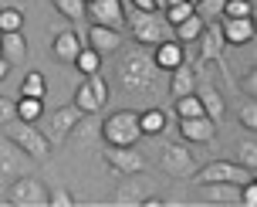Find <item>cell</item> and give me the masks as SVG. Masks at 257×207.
Segmentation results:
<instances>
[{
	"label": "cell",
	"mask_w": 257,
	"mask_h": 207,
	"mask_svg": "<svg viewBox=\"0 0 257 207\" xmlns=\"http://www.w3.org/2000/svg\"><path fill=\"white\" fill-rule=\"evenodd\" d=\"M156 75H159V68L153 65V54L146 51L142 44L136 48H128L122 54V61H118V85L125 92H142V95H156Z\"/></svg>",
	"instance_id": "obj_1"
},
{
	"label": "cell",
	"mask_w": 257,
	"mask_h": 207,
	"mask_svg": "<svg viewBox=\"0 0 257 207\" xmlns=\"http://www.w3.org/2000/svg\"><path fill=\"white\" fill-rule=\"evenodd\" d=\"M128 31H132L136 44H142V48L173 38V27L163 17V11H132L128 14Z\"/></svg>",
	"instance_id": "obj_2"
},
{
	"label": "cell",
	"mask_w": 257,
	"mask_h": 207,
	"mask_svg": "<svg viewBox=\"0 0 257 207\" xmlns=\"http://www.w3.org/2000/svg\"><path fill=\"white\" fill-rule=\"evenodd\" d=\"M102 140L105 146H136L142 140L139 129V112L136 109H118L102 122Z\"/></svg>",
	"instance_id": "obj_3"
},
{
	"label": "cell",
	"mask_w": 257,
	"mask_h": 207,
	"mask_svg": "<svg viewBox=\"0 0 257 207\" xmlns=\"http://www.w3.org/2000/svg\"><path fill=\"white\" fill-rule=\"evenodd\" d=\"M7 140L17 146V150H24L31 160H48L51 156V143L44 140V132L34 126V122H24V119H11L7 126Z\"/></svg>",
	"instance_id": "obj_4"
},
{
	"label": "cell",
	"mask_w": 257,
	"mask_h": 207,
	"mask_svg": "<svg viewBox=\"0 0 257 207\" xmlns=\"http://www.w3.org/2000/svg\"><path fill=\"white\" fill-rule=\"evenodd\" d=\"M254 177V170L240 167V163H227V160H213V163H206L193 173L190 180L196 183H247Z\"/></svg>",
	"instance_id": "obj_5"
},
{
	"label": "cell",
	"mask_w": 257,
	"mask_h": 207,
	"mask_svg": "<svg viewBox=\"0 0 257 207\" xmlns=\"http://www.w3.org/2000/svg\"><path fill=\"white\" fill-rule=\"evenodd\" d=\"M7 204H14V207H48V187H44L38 177L21 173V177L7 187Z\"/></svg>",
	"instance_id": "obj_6"
},
{
	"label": "cell",
	"mask_w": 257,
	"mask_h": 207,
	"mask_svg": "<svg viewBox=\"0 0 257 207\" xmlns=\"http://www.w3.org/2000/svg\"><path fill=\"white\" fill-rule=\"evenodd\" d=\"M81 116H85V112H81L75 102L54 109L51 116H48V122H44V129H41V132H44V140L51 143V146H54V143H64L71 132H75V126L81 122Z\"/></svg>",
	"instance_id": "obj_7"
},
{
	"label": "cell",
	"mask_w": 257,
	"mask_h": 207,
	"mask_svg": "<svg viewBox=\"0 0 257 207\" xmlns=\"http://www.w3.org/2000/svg\"><path fill=\"white\" fill-rule=\"evenodd\" d=\"M156 194V180L146 173H125V180L115 187V204L118 207H142V200Z\"/></svg>",
	"instance_id": "obj_8"
},
{
	"label": "cell",
	"mask_w": 257,
	"mask_h": 207,
	"mask_svg": "<svg viewBox=\"0 0 257 207\" xmlns=\"http://www.w3.org/2000/svg\"><path fill=\"white\" fill-rule=\"evenodd\" d=\"M159 167L166 170L169 177H176V180H190L193 173H196V156L180 146V143H173V146H163V153H159Z\"/></svg>",
	"instance_id": "obj_9"
},
{
	"label": "cell",
	"mask_w": 257,
	"mask_h": 207,
	"mask_svg": "<svg viewBox=\"0 0 257 207\" xmlns=\"http://www.w3.org/2000/svg\"><path fill=\"white\" fill-rule=\"evenodd\" d=\"M85 14H91V21L102 24V27L122 31V24H125V7H122V0H85Z\"/></svg>",
	"instance_id": "obj_10"
},
{
	"label": "cell",
	"mask_w": 257,
	"mask_h": 207,
	"mask_svg": "<svg viewBox=\"0 0 257 207\" xmlns=\"http://www.w3.org/2000/svg\"><path fill=\"white\" fill-rule=\"evenodd\" d=\"M105 163L125 177V173H139L142 170V156L136 146H105Z\"/></svg>",
	"instance_id": "obj_11"
},
{
	"label": "cell",
	"mask_w": 257,
	"mask_h": 207,
	"mask_svg": "<svg viewBox=\"0 0 257 207\" xmlns=\"http://www.w3.org/2000/svg\"><path fill=\"white\" fill-rule=\"evenodd\" d=\"M180 132L183 140L190 143H200V146H210L217 140V122L210 116H193V119H180Z\"/></svg>",
	"instance_id": "obj_12"
},
{
	"label": "cell",
	"mask_w": 257,
	"mask_h": 207,
	"mask_svg": "<svg viewBox=\"0 0 257 207\" xmlns=\"http://www.w3.org/2000/svg\"><path fill=\"white\" fill-rule=\"evenodd\" d=\"M81 44H88V48H95L98 54H115L118 48H122V31H115V27H102V24H95L81 38Z\"/></svg>",
	"instance_id": "obj_13"
},
{
	"label": "cell",
	"mask_w": 257,
	"mask_h": 207,
	"mask_svg": "<svg viewBox=\"0 0 257 207\" xmlns=\"http://www.w3.org/2000/svg\"><path fill=\"white\" fill-rule=\"evenodd\" d=\"M156 51H153V65L159 68V72H173L176 65H183L186 61V51H183V44L176 38H166V41H159V44H153Z\"/></svg>",
	"instance_id": "obj_14"
},
{
	"label": "cell",
	"mask_w": 257,
	"mask_h": 207,
	"mask_svg": "<svg viewBox=\"0 0 257 207\" xmlns=\"http://www.w3.org/2000/svg\"><path fill=\"white\" fill-rule=\"evenodd\" d=\"M27 160L31 156L24 150H17L7 136H0V177H17L27 170Z\"/></svg>",
	"instance_id": "obj_15"
},
{
	"label": "cell",
	"mask_w": 257,
	"mask_h": 207,
	"mask_svg": "<svg viewBox=\"0 0 257 207\" xmlns=\"http://www.w3.org/2000/svg\"><path fill=\"white\" fill-rule=\"evenodd\" d=\"M0 58L7 61V65H21L27 58V41L21 31H0Z\"/></svg>",
	"instance_id": "obj_16"
},
{
	"label": "cell",
	"mask_w": 257,
	"mask_h": 207,
	"mask_svg": "<svg viewBox=\"0 0 257 207\" xmlns=\"http://www.w3.org/2000/svg\"><path fill=\"white\" fill-rule=\"evenodd\" d=\"M223 24V41H230V44H247V41H254V17H220Z\"/></svg>",
	"instance_id": "obj_17"
},
{
	"label": "cell",
	"mask_w": 257,
	"mask_h": 207,
	"mask_svg": "<svg viewBox=\"0 0 257 207\" xmlns=\"http://www.w3.org/2000/svg\"><path fill=\"white\" fill-rule=\"evenodd\" d=\"M51 51H54V58L58 61H75V54L81 51V34H75V31H68V27H61L58 34H54V41H51Z\"/></svg>",
	"instance_id": "obj_18"
},
{
	"label": "cell",
	"mask_w": 257,
	"mask_h": 207,
	"mask_svg": "<svg viewBox=\"0 0 257 207\" xmlns=\"http://www.w3.org/2000/svg\"><path fill=\"white\" fill-rule=\"evenodd\" d=\"M200 190H203V200L210 204H240V183H200Z\"/></svg>",
	"instance_id": "obj_19"
},
{
	"label": "cell",
	"mask_w": 257,
	"mask_h": 207,
	"mask_svg": "<svg viewBox=\"0 0 257 207\" xmlns=\"http://www.w3.org/2000/svg\"><path fill=\"white\" fill-rule=\"evenodd\" d=\"M169 75H173V78H169V95H173V99L196 92V68H193V65H186V61H183V65H176Z\"/></svg>",
	"instance_id": "obj_20"
},
{
	"label": "cell",
	"mask_w": 257,
	"mask_h": 207,
	"mask_svg": "<svg viewBox=\"0 0 257 207\" xmlns=\"http://www.w3.org/2000/svg\"><path fill=\"white\" fill-rule=\"evenodd\" d=\"M196 44H200V54L203 58H223V31H220L213 21H206L203 31H200V38H196Z\"/></svg>",
	"instance_id": "obj_21"
},
{
	"label": "cell",
	"mask_w": 257,
	"mask_h": 207,
	"mask_svg": "<svg viewBox=\"0 0 257 207\" xmlns=\"http://www.w3.org/2000/svg\"><path fill=\"white\" fill-rule=\"evenodd\" d=\"M203 17L193 11L186 21H180V24H173V38L180 41V44H196V38H200V31H203Z\"/></svg>",
	"instance_id": "obj_22"
},
{
	"label": "cell",
	"mask_w": 257,
	"mask_h": 207,
	"mask_svg": "<svg viewBox=\"0 0 257 207\" xmlns=\"http://www.w3.org/2000/svg\"><path fill=\"white\" fill-rule=\"evenodd\" d=\"M196 95H200V102H203V112L220 126V122H223V95H220L213 85H203Z\"/></svg>",
	"instance_id": "obj_23"
},
{
	"label": "cell",
	"mask_w": 257,
	"mask_h": 207,
	"mask_svg": "<svg viewBox=\"0 0 257 207\" xmlns=\"http://www.w3.org/2000/svg\"><path fill=\"white\" fill-rule=\"evenodd\" d=\"M139 129H142V136H159V132L166 129V112L163 109H146V112H139Z\"/></svg>",
	"instance_id": "obj_24"
},
{
	"label": "cell",
	"mask_w": 257,
	"mask_h": 207,
	"mask_svg": "<svg viewBox=\"0 0 257 207\" xmlns=\"http://www.w3.org/2000/svg\"><path fill=\"white\" fill-rule=\"evenodd\" d=\"M71 65H75L81 75H95V72H102V54L95 51V48H85V44H81V51L75 54Z\"/></svg>",
	"instance_id": "obj_25"
},
{
	"label": "cell",
	"mask_w": 257,
	"mask_h": 207,
	"mask_svg": "<svg viewBox=\"0 0 257 207\" xmlns=\"http://www.w3.org/2000/svg\"><path fill=\"white\" fill-rule=\"evenodd\" d=\"M14 109H17V119L38 122V119L44 116V99H27V95H21V99L14 102Z\"/></svg>",
	"instance_id": "obj_26"
},
{
	"label": "cell",
	"mask_w": 257,
	"mask_h": 207,
	"mask_svg": "<svg viewBox=\"0 0 257 207\" xmlns=\"http://www.w3.org/2000/svg\"><path fill=\"white\" fill-rule=\"evenodd\" d=\"M176 116H180V119L206 116V112H203V102H200V95H196V92H190V95H180V99H176Z\"/></svg>",
	"instance_id": "obj_27"
},
{
	"label": "cell",
	"mask_w": 257,
	"mask_h": 207,
	"mask_svg": "<svg viewBox=\"0 0 257 207\" xmlns=\"http://www.w3.org/2000/svg\"><path fill=\"white\" fill-rule=\"evenodd\" d=\"M44 92H48L44 75H41V72H27L24 85H21V95H27V99H44Z\"/></svg>",
	"instance_id": "obj_28"
},
{
	"label": "cell",
	"mask_w": 257,
	"mask_h": 207,
	"mask_svg": "<svg viewBox=\"0 0 257 207\" xmlns=\"http://www.w3.org/2000/svg\"><path fill=\"white\" fill-rule=\"evenodd\" d=\"M237 163H240V167H247V170L257 167V140H254V132L240 140V146H237Z\"/></svg>",
	"instance_id": "obj_29"
},
{
	"label": "cell",
	"mask_w": 257,
	"mask_h": 207,
	"mask_svg": "<svg viewBox=\"0 0 257 207\" xmlns=\"http://www.w3.org/2000/svg\"><path fill=\"white\" fill-rule=\"evenodd\" d=\"M75 105L85 112V116H91V112H98V109H102V105H98V99H95V92L88 89V82H81V85L75 89Z\"/></svg>",
	"instance_id": "obj_30"
},
{
	"label": "cell",
	"mask_w": 257,
	"mask_h": 207,
	"mask_svg": "<svg viewBox=\"0 0 257 207\" xmlns=\"http://www.w3.org/2000/svg\"><path fill=\"white\" fill-rule=\"evenodd\" d=\"M54 11L61 14V17H68V21H81L85 17V0H51Z\"/></svg>",
	"instance_id": "obj_31"
},
{
	"label": "cell",
	"mask_w": 257,
	"mask_h": 207,
	"mask_svg": "<svg viewBox=\"0 0 257 207\" xmlns=\"http://www.w3.org/2000/svg\"><path fill=\"white\" fill-rule=\"evenodd\" d=\"M193 11H196V7H193L190 0H180V4H169V7H163V17H166L169 27H173V24H180V21H186Z\"/></svg>",
	"instance_id": "obj_32"
},
{
	"label": "cell",
	"mask_w": 257,
	"mask_h": 207,
	"mask_svg": "<svg viewBox=\"0 0 257 207\" xmlns=\"http://www.w3.org/2000/svg\"><path fill=\"white\" fill-rule=\"evenodd\" d=\"M223 4H227V0H196L193 7H196V14H200L203 21H217V17H223Z\"/></svg>",
	"instance_id": "obj_33"
},
{
	"label": "cell",
	"mask_w": 257,
	"mask_h": 207,
	"mask_svg": "<svg viewBox=\"0 0 257 207\" xmlns=\"http://www.w3.org/2000/svg\"><path fill=\"white\" fill-rule=\"evenodd\" d=\"M24 27V14L17 7H0V31H21Z\"/></svg>",
	"instance_id": "obj_34"
},
{
	"label": "cell",
	"mask_w": 257,
	"mask_h": 207,
	"mask_svg": "<svg viewBox=\"0 0 257 207\" xmlns=\"http://www.w3.org/2000/svg\"><path fill=\"white\" fill-rule=\"evenodd\" d=\"M223 17H254V0H227Z\"/></svg>",
	"instance_id": "obj_35"
},
{
	"label": "cell",
	"mask_w": 257,
	"mask_h": 207,
	"mask_svg": "<svg viewBox=\"0 0 257 207\" xmlns=\"http://www.w3.org/2000/svg\"><path fill=\"white\" fill-rule=\"evenodd\" d=\"M85 82H88V89L95 92L98 105H105V102H108V82L102 78V72H95V75H85Z\"/></svg>",
	"instance_id": "obj_36"
},
{
	"label": "cell",
	"mask_w": 257,
	"mask_h": 207,
	"mask_svg": "<svg viewBox=\"0 0 257 207\" xmlns=\"http://www.w3.org/2000/svg\"><path fill=\"white\" fill-rule=\"evenodd\" d=\"M48 207H75V197L68 187H54V190H48Z\"/></svg>",
	"instance_id": "obj_37"
},
{
	"label": "cell",
	"mask_w": 257,
	"mask_h": 207,
	"mask_svg": "<svg viewBox=\"0 0 257 207\" xmlns=\"http://www.w3.org/2000/svg\"><path fill=\"white\" fill-rule=\"evenodd\" d=\"M240 126H244L247 132L257 129V105H254V99H244V105H240Z\"/></svg>",
	"instance_id": "obj_38"
},
{
	"label": "cell",
	"mask_w": 257,
	"mask_h": 207,
	"mask_svg": "<svg viewBox=\"0 0 257 207\" xmlns=\"http://www.w3.org/2000/svg\"><path fill=\"white\" fill-rule=\"evenodd\" d=\"M11 119H17V109H14V102L7 95H0V126H7Z\"/></svg>",
	"instance_id": "obj_39"
},
{
	"label": "cell",
	"mask_w": 257,
	"mask_h": 207,
	"mask_svg": "<svg viewBox=\"0 0 257 207\" xmlns=\"http://www.w3.org/2000/svg\"><path fill=\"white\" fill-rule=\"evenodd\" d=\"M128 4H132V11H159L156 0H128Z\"/></svg>",
	"instance_id": "obj_40"
},
{
	"label": "cell",
	"mask_w": 257,
	"mask_h": 207,
	"mask_svg": "<svg viewBox=\"0 0 257 207\" xmlns=\"http://www.w3.org/2000/svg\"><path fill=\"white\" fill-rule=\"evenodd\" d=\"M254 82H257V78H254V68H250V75L244 78V92L250 95V99H254V92H257V85H254Z\"/></svg>",
	"instance_id": "obj_41"
},
{
	"label": "cell",
	"mask_w": 257,
	"mask_h": 207,
	"mask_svg": "<svg viewBox=\"0 0 257 207\" xmlns=\"http://www.w3.org/2000/svg\"><path fill=\"white\" fill-rule=\"evenodd\" d=\"M11 75V65H7V61H4V58H0V82H4V78Z\"/></svg>",
	"instance_id": "obj_42"
},
{
	"label": "cell",
	"mask_w": 257,
	"mask_h": 207,
	"mask_svg": "<svg viewBox=\"0 0 257 207\" xmlns=\"http://www.w3.org/2000/svg\"><path fill=\"white\" fill-rule=\"evenodd\" d=\"M190 4H196V0H190Z\"/></svg>",
	"instance_id": "obj_43"
}]
</instances>
